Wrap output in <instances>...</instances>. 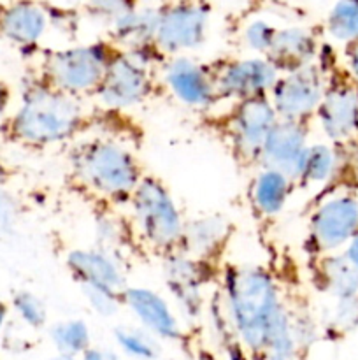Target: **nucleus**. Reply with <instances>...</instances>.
Here are the masks:
<instances>
[{"label": "nucleus", "mask_w": 358, "mask_h": 360, "mask_svg": "<svg viewBox=\"0 0 358 360\" xmlns=\"http://www.w3.org/2000/svg\"><path fill=\"white\" fill-rule=\"evenodd\" d=\"M221 308L239 343L255 355H263L270 327L283 311L279 288L260 266H230L221 281Z\"/></svg>", "instance_id": "f257e3e1"}, {"label": "nucleus", "mask_w": 358, "mask_h": 360, "mask_svg": "<svg viewBox=\"0 0 358 360\" xmlns=\"http://www.w3.org/2000/svg\"><path fill=\"white\" fill-rule=\"evenodd\" d=\"M86 127V111L81 98L55 90L41 77L27 81L21 102L7 118V134L13 141L30 148L65 143Z\"/></svg>", "instance_id": "f03ea898"}, {"label": "nucleus", "mask_w": 358, "mask_h": 360, "mask_svg": "<svg viewBox=\"0 0 358 360\" xmlns=\"http://www.w3.org/2000/svg\"><path fill=\"white\" fill-rule=\"evenodd\" d=\"M70 167L81 185L111 200H130L144 178L135 155L109 137H93L76 144L70 151Z\"/></svg>", "instance_id": "7ed1b4c3"}, {"label": "nucleus", "mask_w": 358, "mask_h": 360, "mask_svg": "<svg viewBox=\"0 0 358 360\" xmlns=\"http://www.w3.org/2000/svg\"><path fill=\"white\" fill-rule=\"evenodd\" d=\"M128 202L140 238L165 255L178 252L185 221L167 186L154 176H144Z\"/></svg>", "instance_id": "20e7f679"}, {"label": "nucleus", "mask_w": 358, "mask_h": 360, "mask_svg": "<svg viewBox=\"0 0 358 360\" xmlns=\"http://www.w3.org/2000/svg\"><path fill=\"white\" fill-rule=\"evenodd\" d=\"M114 55L105 44H88L49 53L42 63L41 77L55 90L81 98L95 95L107 63Z\"/></svg>", "instance_id": "39448f33"}, {"label": "nucleus", "mask_w": 358, "mask_h": 360, "mask_svg": "<svg viewBox=\"0 0 358 360\" xmlns=\"http://www.w3.org/2000/svg\"><path fill=\"white\" fill-rule=\"evenodd\" d=\"M277 120L279 118L269 95L235 102L228 116L227 134L239 162L258 164L263 144Z\"/></svg>", "instance_id": "423d86ee"}, {"label": "nucleus", "mask_w": 358, "mask_h": 360, "mask_svg": "<svg viewBox=\"0 0 358 360\" xmlns=\"http://www.w3.org/2000/svg\"><path fill=\"white\" fill-rule=\"evenodd\" d=\"M151 94L153 76L150 67L130 53L114 51L93 97L111 111H123L142 104Z\"/></svg>", "instance_id": "0eeeda50"}, {"label": "nucleus", "mask_w": 358, "mask_h": 360, "mask_svg": "<svg viewBox=\"0 0 358 360\" xmlns=\"http://www.w3.org/2000/svg\"><path fill=\"white\" fill-rule=\"evenodd\" d=\"M325 90L319 69L307 65L293 72L279 74L269 98L279 120L307 122L318 111Z\"/></svg>", "instance_id": "6e6552de"}, {"label": "nucleus", "mask_w": 358, "mask_h": 360, "mask_svg": "<svg viewBox=\"0 0 358 360\" xmlns=\"http://www.w3.org/2000/svg\"><path fill=\"white\" fill-rule=\"evenodd\" d=\"M358 234V200L337 195L316 207L309 221V243L316 253H329Z\"/></svg>", "instance_id": "1a4fd4ad"}, {"label": "nucleus", "mask_w": 358, "mask_h": 360, "mask_svg": "<svg viewBox=\"0 0 358 360\" xmlns=\"http://www.w3.org/2000/svg\"><path fill=\"white\" fill-rule=\"evenodd\" d=\"M218 101L241 102L269 95L279 72L267 58H242L223 63L213 70Z\"/></svg>", "instance_id": "9d476101"}, {"label": "nucleus", "mask_w": 358, "mask_h": 360, "mask_svg": "<svg viewBox=\"0 0 358 360\" xmlns=\"http://www.w3.org/2000/svg\"><path fill=\"white\" fill-rule=\"evenodd\" d=\"M209 262L195 260L181 252L165 255L164 273L167 288L174 297L179 313L186 319H199L204 311V285Z\"/></svg>", "instance_id": "9b49d317"}, {"label": "nucleus", "mask_w": 358, "mask_h": 360, "mask_svg": "<svg viewBox=\"0 0 358 360\" xmlns=\"http://www.w3.org/2000/svg\"><path fill=\"white\" fill-rule=\"evenodd\" d=\"M164 79L181 104L197 111H206L218 102L213 70L188 56H174L165 65Z\"/></svg>", "instance_id": "f8f14e48"}, {"label": "nucleus", "mask_w": 358, "mask_h": 360, "mask_svg": "<svg viewBox=\"0 0 358 360\" xmlns=\"http://www.w3.org/2000/svg\"><path fill=\"white\" fill-rule=\"evenodd\" d=\"M307 136L309 129L305 122L277 120L263 144L258 165L281 171L297 183L304 155L309 148Z\"/></svg>", "instance_id": "ddd939ff"}, {"label": "nucleus", "mask_w": 358, "mask_h": 360, "mask_svg": "<svg viewBox=\"0 0 358 360\" xmlns=\"http://www.w3.org/2000/svg\"><path fill=\"white\" fill-rule=\"evenodd\" d=\"M70 278L81 288H104L123 294L126 288L125 271L109 250L79 248L72 250L65 259Z\"/></svg>", "instance_id": "4468645a"}, {"label": "nucleus", "mask_w": 358, "mask_h": 360, "mask_svg": "<svg viewBox=\"0 0 358 360\" xmlns=\"http://www.w3.org/2000/svg\"><path fill=\"white\" fill-rule=\"evenodd\" d=\"M123 306L137 319L146 333L165 341L181 338V323L167 299L147 287H126L121 294Z\"/></svg>", "instance_id": "2eb2a0df"}, {"label": "nucleus", "mask_w": 358, "mask_h": 360, "mask_svg": "<svg viewBox=\"0 0 358 360\" xmlns=\"http://www.w3.org/2000/svg\"><path fill=\"white\" fill-rule=\"evenodd\" d=\"M207 13L197 6H181L158 20L154 42L168 55L199 48L206 39Z\"/></svg>", "instance_id": "dca6fc26"}, {"label": "nucleus", "mask_w": 358, "mask_h": 360, "mask_svg": "<svg viewBox=\"0 0 358 360\" xmlns=\"http://www.w3.org/2000/svg\"><path fill=\"white\" fill-rule=\"evenodd\" d=\"M323 132L332 141L350 137L358 129V98L351 88L333 86L325 90L316 111Z\"/></svg>", "instance_id": "f3484780"}, {"label": "nucleus", "mask_w": 358, "mask_h": 360, "mask_svg": "<svg viewBox=\"0 0 358 360\" xmlns=\"http://www.w3.org/2000/svg\"><path fill=\"white\" fill-rule=\"evenodd\" d=\"M230 225L221 217H202L185 224L178 252L202 262H213L225 248Z\"/></svg>", "instance_id": "a211bd4d"}, {"label": "nucleus", "mask_w": 358, "mask_h": 360, "mask_svg": "<svg viewBox=\"0 0 358 360\" xmlns=\"http://www.w3.org/2000/svg\"><path fill=\"white\" fill-rule=\"evenodd\" d=\"M316 55V42L311 35L300 28L277 30L272 46L265 58L272 63L279 74L293 72L312 65Z\"/></svg>", "instance_id": "6ab92c4d"}, {"label": "nucleus", "mask_w": 358, "mask_h": 360, "mask_svg": "<svg viewBox=\"0 0 358 360\" xmlns=\"http://www.w3.org/2000/svg\"><path fill=\"white\" fill-rule=\"evenodd\" d=\"M44 11L30 2H16L0 14V35L18 46H34L44 35Z\"/></svg>", "instance_id": "aec40b11"}, {"label": "nucleus", "mask_w": 358, "mask_h": 360, "mask_svg": "<svg viewBox=\"0 0 358 360\" xmlns=\"http://www.w3.org/2000/svg\"><path fill=\"white\" fill-rule=\"evenodd\" d=\"M293 190V181L281 171L260 167L253 178L249 197L251 204L262 217H276L286 206Z\"/></svg>", "instance_id": "412c9836"}, {"label": "nucleus", "mask_w": 358, "mask_h": 360, "mask_svg": "<svg viewBox=\"0 0 358 360\" xmlns=\"http://www.w3.org/2000/svg\"><path fill=\"white\" fill-rule=\"evenodd\" d=\"M314 281L332 297L351 299L358 294V269L344 257H323L318 262Z\"/></svg>", "instance_id": "4be33fe9"}, {"label": "nucleus", "mask_w": 358, "mask_h": 360, "mask_svg": "<svg viewBox=\"0 0 358 360\" xmlns=\"http://www.w3.org/2000/svg\"><path fill=\"white\" fill-rule=\"evenodd\" d=\"M53 345L58 350L60 355L65 357H83L84 352L91 348V333L90 327L84 323V320L70 319L62 320L55 323L49 330Z\"/></svg>", "instance_id": "5701e85b"}, {"label": "nucleus", "mask_w": 358, "mask_h": 360, "mask_svg": "<svg viewBox=\"0 0 358 360\" xmlns=\"http://www.w3.org/2000/svg\"><path fill=\"white\" fill-rule=\"evenodd\" d=\"M300 355V345L295 340L293 329H291L290 309L284 306L283 311L277 315L276 322L270 327L267 347L263 352L265 360H298Z\"/></svg>", "instance_id": "b1692460"}, {"label": "nucleus", "mask_w": 358, "mask_h": 360, "mask_svg": "<svg viewBox=\"0 0 358 360\" xmlns=\"http://www.w3.org/2000/svg\"><path fill=\"white\" fill-rule=\"evenodd\" d=\"M336 167L333 151L326 144H309L302 162L298 181L304 185H319L332 176Z\"/></svg>", "instance_id": "393cba45"}, {"label": "nucleus", "mask_w": 358, "mask_h": 360, "mask_svg": "<svg viewBox=\"0 0 358 360\" xmlns=\"http://www.w3.org/2000/svg\"><path fill=\"white\" fill-rule=\"evenodd\" d=\"M114 340L123 354L137 360H151L157 357L158 347L154 338L144 329L118 327L114 330Z\"/></svg>", "instance_id": "a878e982"}, {"label": "nucleus", "mask_w": 358, "mask_h": 360, "mask_svg": "<svg viewBox=\"0 0 358 360\" xmlns=\"http://www.w3.org/2000/svg\"><path fill=\"white\" fill-rule=\"evenodd\" d=\"M329 30L339 41L358 39V0H343L329 18Z\"/></svg>", "instance_id": "bb28decb"}, {"label": "nucleus", "mask_w": 358, "mask_h": 360, "mask_svg": "<svg viewBox=\"0 0 358 360\" xmlns=\"http://www.w3.org/2000/svg\"><path fill=\"white\" fill-rule=\"evenodd\" d=\"M11 306H13L14 313L20 316V320L25 326L32 327V329H41V327L46 326L48 309H46V304L42 302V299L32 294V292L21 290L18 294H14Z\"/></svg>", "instance_id": "cd10ccee"}, {"label": "nucleus", "mask_w": 358, "mask_h": 360, "mask_svg": "<svg viewBox=\"0 0 358 360\" xmlns=\"http://www.w3.org/2000/svg\"><path fill=\"white\" fill-rule=\"evenodd\" d=\"M84 294V299L90 304L97 315L100 316H112L123 308V297L118 292L104 290V288H81Z\"/></svg>", "instance_id": "c85d7f7f"}, {"label": "nucleus", "mask_w": 358, "mask_h": 360, "mask_svg": "<svg viewBox=\"0 0 358 360\" xmlns=\"http://www.w3.org/2000/svg\"><path fill=\"white\" fill-rule=\"evenodd\" d=\"M276 28H272L265 21H256V23L249 25L248 30H246V44L253 51L267 55L274 42V37H276Z\"/></svg>", "instance_id": "c756f323"}, {"label": "nucleus", "mask_w": 358, "mask_h": 360, "mask_svg": "<svg viewBox=\"0 0 358 360\" xmlns=\"http://www.w3.org/2000/svg\"><path fill=\"white\" fill-rule=\"evenodd\" d=\"M18 200L4 186H0V229H11L18 220Z\"/></svg>", "instance_id": "7c9ffc66"}, {"label": "nucleus", "mask_w": 358, "mask_h": 360, "mask_svg": "<svg viewBox=\"0 0 358 360\" xmlns=\"http://www.w3.org/2000/svg\"><path fill=\"white\" fill-rule=\"evenodd\" d=\"M11 97H13V95H11V88L0 79V123L6 120L7 112H9Z\"/></svg>", "instance_id": "2f4dec72"}, {"label": "nucleus", "mask_w": 358, "mask_h": 360, "mask_svg": "<svg viewBox=\"0 0 358 360\" xmlns=\"http://www.w3.org/2000/svg\"><path fill=\"white\" fill-rule=\"evenodd\" d=\"M81 359L83 360H118L114 355L109 354V352L102 350V348H93V347H91L88 352H84Z\"/></svg>", "instance_id": "473e14b6"}, {"label": "nucleus", "mask_w": 358, "mask_h": 360, "mask_svg": "<svg viewBox=\"0 0 358 360\" xmlns=\"http://www.w3.org/2000/svg\"><path fill=\"white\" fill-rule=\"evenodd\" d=\"M346 259L358 269V234L350 241V246L346 250Z\"/></svg>", "instance_id": "72a5a7b5"}, {"label": "nucleus", "mask_w": 358, "mask_h": 360, "mask_svg": "<svg viewBox=\"0 0 358 360\" xmlns=\"http://www.w3.org/2000/svg\"><path fill=\"white\" fill-rule=\"evenodd\" d=\"M7 319H9V306H7L6 302L0 301V330H2L4 326H6Z\"/></svg>", "instance_id": "f704fd0d"}, {"label": "nucleus", "mask_w": 358, "mask_h": 360, "mask_svg": "<svg viewBox=\"0 0 358 360\" xmlns=\"http://www.w3.org/2000/svg\"><path fill=\"white\" fill-rule=\"evenodd\" d=\"M350 65H351V70H353V72H354V76L358 77V46L353 49V51H351Z\"/></svg>", "instance_id": "c9c22d12"}, {"label": "nucleus", "mask_w": 358, "mask_h": 360, "mask_svg": "<svg viewBox=\"0 0 358 360\" xmlns=\"http://www.w3.org/2000/svg\"><path fill=\"white\" fill-rule=\"evenodd\" d=\"M4 178H6V165H4L2 158H0V181H2Z\"/></svg>", "instance_id": "e433bc0d"}, {"label": "nucleus", "mask_w": 358, "mask_h": 360, "mask_svg": "<svg viewBox=\"0 0 358 360\" xmlns=\"http://www.w3.org/2000/svg\"><path fill=\"white\" fill-rule=\"evenodd\" d=\"M53 360H76V359H74V357H65V355H58V357L53 359Z\"/></svg>", "instance_id": "4c0bfd02"}, {"label": "nucleus", "mask_w": 358, "mask_h": 360, "mask_svg": "<svg viewBox=\"0 0 358 360\" xmlns=\"http://www.w3.org/2000/svg\"><path fill=\"white\" fill-rule=\"evenodd\" d=\"M199 360H213V357H211V355H207V354H204V355H200Z\"/></svg>", "instance_id": "58836bf2"}]
</instances>
